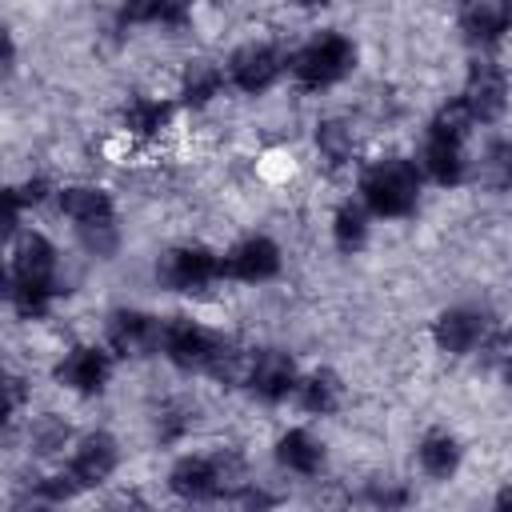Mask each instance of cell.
I'll return each instance as SVG.
<instances>
[{
	"label": "cell",
	"mask_w": 512,
	"mask_h": 512,
	"mask_svg": "<svg viewBox=\"0 0 512 512\" xmlns=\"http://www.w3.org/2000/svg\"><path fill=\"white\" fill-rule=\"evenodd\" d=\"M8 292V276H4V264H0V296Z\"/></svg>",
	"instance_id": "d590c367"
},
{
	"label": "cell",
	"mask_w": 512,
	"mask_h": 512,
	"mask_svg": "<svg viewBox=\"0 0 512 512\" xmlns=\"http://www.w3.org/2000/svg\"><path fill=\"white\" fill-rule=\"evenodd\" d=\"M468 128H472V112L464 108V100L444 104V108L436 112V120H432V136H436V140H452V144H460V140L468 136Z\"/></svg>",
	"instance_id": "603a6c76"
},
{
	"label": "cell",
	"mask_w": 512,
	"mask_h": 512,
	"mask_svg": "<svg viewBox=\"0 0 512 512\" xmlns=\"http://www.w3.org/2000/svg\"><path fill=\"white\" fill-rule=\"evenodd\" d=\"M364 232H368V224H364V212H360L356 204H344V208L336 212V244L348 252V248L364 244Z\"/></svg>",
	"instance_id": "484cf974"
},
{
	"label": "cell",
	"mask_w": 512,
	"mask_h": 512,
	"mask_svg": "<svg viewBox=\"0 0 512 512\" xmlns=\"http://www.w3.org/2000/svg\"><path fill=\"white\" fill-rule=\"evenodd\" d=\"M16 212H20V200L12 188H0V240L16 228Z\"/></svg>",
	"instance_id": "4dcf8cb0"
},
{
	"label": "cell",
	"mask_w": 512,
	"mask_h": 512,
	"mask_svg": "<svg viewBox=\"0 0 512 512\" xmlns=\"http://www.w3.org/2000/svg\"><path fill=\"white\" fill-rule=\"evenodd\" d=\"M12 60H16V48H12V36L0 28V76L12 68Z\"/></svg>",
	"instance_id": "e575fe53"
},
{
	"label": "cell",
	"mask_w": 512,
	"mask_h": 512,
	"mask_svg": "<svg viewBox=\"0 0 512 512\" xmlns=\"http://www.w3.org/2000/svg\"><path fill=\"white\" fill-rule=\"evenodd\" d=\"M220 68L216 64H208V60H196L188 72H184V100L188 104H204V100H212L216 96V88H220Z\"/></svg>",
	"instance_id": "7402d4cb"
},
{
	"label": "cell",
	"mask_w": 512,
	"mask_h": 512,
	"mask_svg": "<svg viewBox=\"0 0 512 512\" xmlns=\"http://www.w3.org/2000/svg\"><path fill=\"white\" fill-rule=\"evenodd\" d=\"M360 192H364L372 212L408 216L416 208V196H420V176H416V168L408 160H380V164H372L364 172Z\"/></svg>",
	"instance_id": "6da1fadb"
},
{
	"label": "cell",
	"mask_w": 512,
	"mask_h": 512,
	"mask_svg": "<svg viewBox=\"0 0 512 512\" xmlns=\"http://www.w3.org/2000/svg\"><path fill=\"white\" fill-rule=\"evenodd\" d=\"M160 336H164V328L148 312H116L108 320V344L120 356H148L160 344Z\"/></svg>",
	"instance_id": "52a82bcc"
},
{
	"label": "cell",
	"mask_w": 512,
	"mask_h": 512,
	"mask_svg": "<svg viewBox=\"0 0 512 512\" xmlns=\"http://www.w3.org/2000/svg\"><path fill=\"white\" fill-rule=\"evenodd\" d=\"M228 76L236 88L244 92H260L280 76V56L268 44H244L232 60H228Z\"/></svg>",
	"instance_id": "30bf717a"
},
{
	"label": "cell",
	"mask_w": 512,
	"mask_h": 512,
	"mask_svg": "<svg viewBox=\"0 0 512 512\" xmlns=\"http://www.w3.org/2000/svg\"><path fill=\"white\" fill-rule=\"evenodd\" d=\"M268 508H272V496L268 492H256V488L236 492V512H268Z\"/></svg>",
	"instance_id": "1f68e13d"
},
{
	"label": "cell",
	"mask_w": 512,
	"mask_h": 512,
	"mask_svg": "<svg viewBox=\"0 0 512 512\" xmlns=\"http://www.w3.org/2000/svg\"><path fill=\"white\" fill-rule=\"evenodd\" d=\"M248 384H252V388L264 396V400H280V396H288V392L296 388V364H292L284 352L268 348V352L252 356Z\"/></svg>",
	"instance_id": "4fadbf2b"
},
{
	"label": "cell",
	"mask_w": 512,
	"mask_h": 512,
	"mask_svg": "<svg viewBox=\"0 0 512 512\" xmlns=\"http://www.w3.org/2000/svg\"><path fill=\"white\" fill-rule=\"evenodd\" d=\"M208 372H212L216 380H224V384H248L252 356H248L240 344L220 340V344H216V352H212V360H208Z\"/></svg>",
	"instance_id": "ffe728a7"
},
{
	"label": "cell",
	"mask_w": 512,
	"mask_h": 512,
	"mask_svg": "<svg viewBox=\"0 0 512 512\" xmlns=\"http://www.w3.org/2000/svg\"><path fill=\"white\" fill-rule=\"evenodd\" d=\"M32 440H36L40 452H56V448H64V440H68V424H60L56 416H40V420L32 424Z\"/></svg>",
	"instance_id": "4316f807"
},
{
	"label": "cell",
	"mask_w": 512,
	"mask_h": 512,
	"mask_svg": "<svg viewBox=\"0 0 512 512\" xmlns=\"http://www.w3.org/2000/svg\"><path fill=\"white\" fill-rule=\"evenodd\" d=\"M20 404H24V380L12 376L8 368H0V424H8Z\"/></svg>",
	"instance_id": "83f0119b"
},
{
	"label": "cell",
	"mask_w": 512,
	"mask_h": 512,
	"mask_svg": "<svg viewBox=\"0 0 512 512\" xmlns=\"http://www.w3.org/2000/svg\"><path fill=\"white\" fill-rule=\"evenodd\" d=\"M52 276H56V252L40 232L20 236L16 244V304L20 312H44L52 296Z\"/></svg>",
	"instance_id": "7a4b0ae2"
},
{
	"label": "cell",
	"mask_w": 512,
	"mask_h": 512,
	"mask_svg": "<svg viewBox=\"0 0 512 512\" xmlns=\"http://www.w3.org/2000/svg\"><path fill=\"white\" fill-rule=\"evenodd\" d=\"M424 168L432 172V180H440V184H456V180L464 176V152H460V144L428 136V148H424Z\"/></svg>",
	"instance_id": "ac0fdd59"
},
{
	"label": "cell",
	"mask_w": 512,
	"mask_h": 512,
	"mask_svg": "<svg viewBox=\"0 0 512 512\" xmlns=\"http://www.w3.org/2000/svg\"><path fill=\"white\" fill-rule=\"evenodd\" d=\"M60 208L80 224V232L88 240H96V232L112 228V200L100 188H64L60 192Z\"/></svg>",
	"instance_id": "8fae6325"
},
{
	"label": "cell",
	"mask_w": 512,
	"mask_h": 512,
	"mask_svg": "<svg viewBox=\"0 0 512 512\" xmlns=\"http://www.w3.org/2000/svg\"><path fill=\"white\" fill-rule=\"evenodd\" d=\"M220 276V260L204 248H172L160 260V280L176 292H200Z\"/></svg>",
	"instance_id": "277c9868"
},
{
	"label": "cell",
	"mask_w": 512,
	"mask_h": 512,
	"mask_svg": "<svg viewBox=\"0 0 512 512\" xmlns=\"http://www.w3.org/2000/svg\"><path fill=\"white\" fill-rule=\"evenodd\" d=\"M316 144H320V152H324L332 164H340V160H348V156H352V136H348V128H344V124H336V120H324V124H320Z\"/></svg>",
	"instance_id": "d4e9b609"
},
{
	"label": "cell",
	"mask_w": 512,
	"mask_h": 512,
	"mask_svg": "<svg viewBox=\"0 0 512 512\" xmlns=\"http://www.w3.org/2000/svg\"><path fill=\"white\" fill-rule=\"evenodd\" d=\"M300 400H304V408L308 412H332L336 404H340V380L324 368V372H312L304 384H300Z\"/></svg>",
	"instance_id": "44dd1931"
},
{
	"label": "cell",
	"mask_w": 512,
	"mask_h": 512,
	"mask_svg": "<svg viewBox=\"0 0 512 512\" xmlns=\"http://www.w3.org/2000/svg\"><path fill=\"white\" fill-rule=\"evenodd\" d=\"M352 64H356V48H352L344 36H336V32L312 40L308 48H300V52L292 56V72H296L304 84H312V88L340 80Z\"/></svg>",
	"instance_id": "3957f363"
},
{
	"label": "cell",
	"mask_w": 512,
	"mask_h": 512,
	"mask_svg": "<svg viewBox=\"0 0 512 512\" xmlns=\"http://www.w3.org/2000/svg\"><path fill=\"white\" fill-rule=\"evenodd\" d=\"M160 340H164L168 356H172L180 368H208V360H212V352H216V344H220V336H212L208 328H200V324H192V320H172Z\"/></svg>",
	"instance_id": "8992f818"
},
{
	"label": "cell",
	"mask_w": 512,
	"mask_h": 512,
	"mask_svg": "<svg viewBox=\"0 0 512 512\" xmlns=\"http://www.w3.org/2000/svg\"><path fill=\"white\" fill-rule=\"evenodd\" d=\"M16 512H52V500L48 496H28V500H16Z\"/></svg>",
	"instance_id": "d6a6232c"
},
{
	"label": "cell",
	"mask_w": 512,
	"mask_h": 512,
	"mask_svg": "<svg viewBox=\"0 0 512 512\" xmlns=\"http://www.w3.org/2000/svg\"><path fill=\"white\" fill-rule=\"evenodd\" d=\"M108 512H148V508L140 504V496H132V492H128V496H116V500L108 504Z\"/></svg>",
	"instance_id": "836d02e7"
},
{
	"label": "cell",
	"mask_w": 512,
	"mask_h": 512,
	"mask_svg": "<svg viewBox=\"0 0 512 512\" xmlns=\"http://www.w3.org/2000/svg\"><path fill=\"white\" fill-rule=\"evenodd\" d=\"M276 268H280V248L264 236H248L220 264V272H228L236 280H268V276H276Z\"/></svg>",
	"instance_id": "ba28073f"
},
{
	"label": "cell",
	"mask_w": 512,
	"mask_h": 512,
	"mask_svg": "<svg viewBox=\"0 0 512 512\" xmlns=\"http://www.w3.org/2000/svg\"><path fill=\"white\" fill-rule=\"evenodd\" d=\"M276 456H280V464H284V468L304 472V476H312V472L324 464V448H320L304 428L284 432V436H280V444H276Z\"/></svg>",
	"instance_id": "2e32d148"
},
{
	"label": "cell",
	"mask_w": 512,
	"mask_h": 512,
	"mask_svg": "<svg viewBox=\"0 0 512 512\" xmlns=\"http://www.w3.org/2000/svg\"><path fill=\"white\" fill-rule=\"evenodd\" d=\"M432 336L444 352H472L476 344H484V316L468 312V308H448V312H440Z\"/></svg>",
	"instance_id": "7c38bea8"
},
{
	"label": "cell",
	"mask_w": 512,
	"mask_h": 512,
	"mask_svg": "<svg viewBox=\"0 0 512 512\" xmlns=\"http://www.w3.org/2000/svg\"><path fill=\"white\" fill-rule=\"evenodd\" d=\"M112 468H116V440H112L108 432H92V436H84V440H80V448H76V456H72L68 476H72L80 488H92V484L108 480V476H112Z\"/></svg>",
	"instance_id": "9c48e42d"
},
{
	"label": "cell",
	"mask_w": 512,
	"mask_h": 512,
	"mask_svg": "<svg viewBox=\"0 0 512 512\" xmlns=\"http://www.w3.org/2000/svg\"><path fill=\"white\" fill-rule=\"evenodd\" d=\"M368 500H372L376 508H384V512H396V508L408 504V492H404V488H392V484H384V488L372 484V488H368Z\"/></svg>",
	"instance_id": "f546056e"
},
{
	"label": "cell",
	"mask_w": 512,
	"mask_h": 512,
	"mask_svg": "<svg viewBox=\"0 0 512 512\" xmlns=\"http://www.w3.org/2000/svg\"><path fill=\"white\" fill-rule=\"evenodd\" d=\"M460 100L472 112V120H496L504 112V72L492 60H476L468 68V88Z\"/></svg>",
	"instance_id": "5b68a950"
},
{
	"label": "cell",
	"mask_w": 512,
	"mask_h": 512,
	"mask_svg": "<svg viewBox=\"0 0 512 512\" xmlns=\"http://www.w3.org/2000/svg\"><path fill=\"white\" fill-rule=\"evenodd\" d=\"M460 28L472 36V40H500L504 28H508V8L504 4H492V0H480V4H468L464 16H460Z\"/></svg>",
	"instance_id": "e0dca14e"
},
{
	"label": "cell",
	"mask_w": 512,
	"mask_h": 512,
	"mask_svg": "<svg viewBox=\"0 0 512 512\" xmlns=\"http://www.w3.org/2000/svg\"><path fill=\"white\" fill-rule=\"evenodd\" d=\"M124 20H156V24H172L176 28V24L188 20V12L180 4H144V8H128Z\"/></svg>",
	"instance_id": "f1b7e54d"
},
{
	"label": "cell",
	"mask_w": 512,
	"mask_h": 512,
	"mask_svg": "<svg viewBox=\"0 0 512 512\" xmlns=\"http://www.w3.org/2000/svg\"><path fill=\"white\" fill-rule=\"evenodd\" d=\"M164 120H168V108L156 104V100H144V96H136V100L124 108V124H128L132 132H156Z\"/></svg>",
	"instance_id": "cb8c5ba5"
},
{
	"label": "cell",
	"mask_w": 512,
	"mask_h": 512,
	"mask_svg": "<svg viewBox=\"0 0 512 512\" xmlns=\"http://www.w3.org/2000/svg\"><path fill=\"white\" fill-rule=\"evenodd\" d=\"M168 484H172V492H176V496H184V500H208V496H216V492H220L216 464H212V460H200V456L180 460V464L172 468Z\"/></svg>",
	"instance_id": "9a60e30c"
},
{
	"label": "cell",
	"mask_w": 512,
	"mask_h": 512,
	"mask_svg": "<svg viewBox=\"0 0 512 512\" xmlns=\"http://www.w3.org/2000/svg\"><path fill=\"white\" fill-rule=\"evenodd\" d=\"M456 464H460V448H456L452 436H444V432L424 436V444H420V468H424L428 476L444 480V476L456 472Z\"/></svg>",
	"instance_id": "d6986e66"
},
{
	"label": "cell",
	"mask_w": 512,
	"mask_h": 512,
	"mask_svg": "<svg viewBox=\"0 0 512 512\" xmlns=\"http://www.w3.org/2000/svg\"><path fill=\"white\" fill-rule=\"evenodd\" d=\"M56 376L76 392H100L108 380V356L100 348H76L60 360Z\"/></svg>",
	"instance_id": "5bb4252c"
}]
</instances>
